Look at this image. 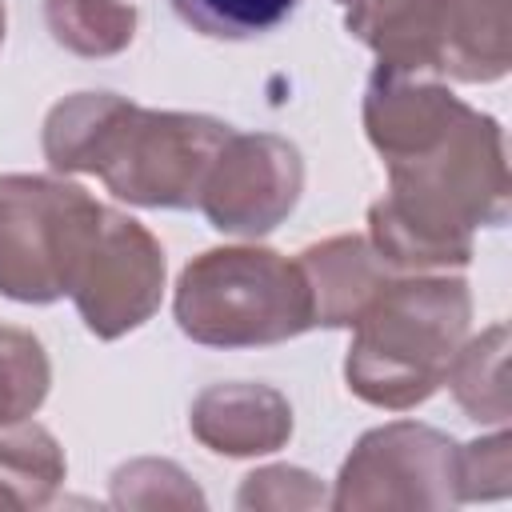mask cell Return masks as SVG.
Here are the masks:
<instances>
[{"label": "cell", "mask_w": 512, "mask_h": 512, "mask_svg": "<svg viewBox=\"0 0 512 512\" xmlns=\"http://www.w3.org/2000/svg\"><path fill=\"white\" fill-rule=\"evenodd\" d=\"M364 132L388 168L368 208V244L396 272L472 264V232L508 220L504 132L436 80L376 68L364 88Z\"/></svg>", "instance_id": "6da1fadb"}, {"label": "cell", "mask_w": 512, "mask_h": 512, "mask_svg": "<svg viewBox=\"0 0 512 512\" xmlns=\"http://www.w3.org/2000/svg\"><path fill=\"white\" fill-rule=\"evenodd\" d=\"M232 124L204 112L140 108L116 92H76L44 120L56 172H88L136 208H196Z\"/></svg>", "instance_id": "7a4b0ae2"}, {"label": "cell", "mask_w": 512, "mask_h": 512, "mask_svg": "<svg viewBox=\"0 0 512 512\" xmlns=\"http://www.w3.org/2000/svg\"><path fill=\"white\" fill-rule=\"evenodd\" d=\"M472 324L464 276L396 272L352 324L344 360L348 392L372 408L408 412L448 376Z\"/></svg>", "instance_id": "3957f363"}, {"label": "cell", "mask_w": 512, "mask_h": 512, "mask_svg": "<svg viewBox=\"0 0 512 512\" xmlns=\"http://www.w3.org/2000/svg\"><path fill=\"white\" fill-rule=\"evenodd\" d=\"M172 312L180 332L204 348H268L316 328L300 264L260 244L192 256L176 280Z\"/></svg>", "instance_id": "277c9868"}, {"label": "cell", "mask_w": 512, "mask_h": 512, "mask_svg": "<svg viewBox=\"0 0 512 512\" xmlns=\"http://www.w3.org/2000/svg\"><path fill=\"white\" fill-rule=\"evenodd\" d=\"M104 204L60 176H0V296L52 304L72 292Z\"/></svg>", "instance_id": "5b68a950"}, {"label": "cell", "mask_w": 512, "mask_h": 512, "mask_svg": "<svg viewBox=\"0 0 512 512\" xmlns=\"http://www.w3.org/2000/svg\"><path fill=\"white\" fill-rule=\"evenodd\" d=\"M456 452L460 444L440 428L416 420H392L356 440L340 464L332 508L376 512V508H452L456 496Z\"/></svg>", "instance_id": "8992f818"}, {"label": "cell", "mask_w": 512, "mask_h": 512, "mask_svg": "<svg viewBox=\"0 0 512 512\" xmlns=\"http://www.w3.org/2000/svg\"><path fill=\"white\" fill-rule=\"evenodd\" d=\"M72 304L96 340H120L148 324L164 296V248L132 216L104 204L92 248L76 272Z\"/></svg>", "instance_id": "52a82bcc"}, {"label": "cell", "mask_w": 512, "mask_h": 512, "mask_svg": "<svg viewBox=\"0 0 512 512\" xmlns=\"http://www.w3.org/2000/svg\"><path fill=\"white\" fill-rule=\"evenodd\" d=\"M304 192L300 148L276 132H236L212 160L200 192V212L224 236H268L280 228Z\"/></svg>", "instance_id": "ba28073f"}, {"label": "cell", "mask_w": 512, "mask_h": 512, "mask_svg": "<svg viewBox=\"0 0 512 512\" xmlns=\"http://www.w3.org/2000/svg\"><path fill=\"white\" fill-rule=\"evenodd\" d=\"M188 428L216 456H268L292 436V404L268 384H208L188 408Z\"/></svg>", "instance_id": "9c48e42d"}, {"label": "cell", "mask_w": 512, "mask_h": 512, "mask_svg": "<svg viewBox=\"0 0 512 512\" xmlns=\"http://www.w3.org/2000/svg\"><path fill=\"white\" fill-rule=\"evenodd\" d=\"M300 272L312 296V320L320 328H352L372 296L396 276L392 264L368 244V236H328L300 252Z\"/></svg>", "instance_id": "30bf717a"}, {"label": "cell", "mask_w": 512, "mask_h": 512, "mask_svg": "<svg viewBox=\"0 0 512 512\" xmlns=\"http://www.w3.org/2000/svg\"><path fill=\"white\" fill-rule=\"evenodd\" d=\"M440 16L444 0H348L344 28L368 44L388 72H440Z\"/></svg>", "instance_id": "8fae6325"}, {"label": "cell", "mask_w": 512, "mask_h": 512, "mask_svg": "<svg viewBox=\"0 0 512 512\" xmlns=\"http://www.w3.org/2000/svg\"><path fill=\"white\" fill-rule=\"evenodd\" d=\"M508 0H444L440 16V72L464 84H492L508 76Z\"/></svg>", "instance_id": "7c38bea8"}, {"label": "cell", "mask_w": 512, "mask_h": 512, "mask_svg": "<svg viewBox=\"0 0 512 512\" xmlns=\"http://www.w3.org/2000/svg\"><path fill=\"white\" fill-rule=\"evenodd\" d=\"M64 448L56 436L28 420L0 428V496L8 508H44L64 484Z\"/></svg>", "instance_id": "4fadbf2b"}, {"label": "cell", "mask_w": 512, "mask_h": 512, "mask_svg": "<svg viewBox=\"0 0 512 512\" xmlns=\"http://www.w3.org/2000/svg\"><path fill=\"white\" fill-rule=\"evenodd\" d=\"M444 384L476 424H508V328L492 324L464 340Z\"/></svg>", "instance_id": "5bb4252c"}, {"label": "cell", "mask_w": 512, "mask_h": 512, "mask_svg": "<svg viewBox=\"0 0 512 512\" xmlns=\"http://www.w3.org/2000/svg\"><path fill=\"white\" fill-rule=\"evenodd\" d=\"M44 20L60 48L104 60L136 40L140 12L128 0H44Z\"/></svg>", "instance_id": "9a60e30c"}, {"label": "cell", "mask_w": 512, "mask_h": 512, "mask_svg": "<svg viewBox=\"0 0 512 512\" xmlns=\"http://www.w3.org/2000/svg\"><path fill=\"white\" fill-rule=\"evenodd\" d=\"M52 384V364L44 344L24 332L0 324V428L36 416Z\"/></svg>", "instance_id": "2e32d148"}, {"label": "cell", "mask_w": 512, "mask_h": 512, "mask_svg": "<svg viewBox=\"0 0 512 512\" xmlns=\"http://www.w3.org/2000/svg\"><path fill=\"white\" fill-rule=\"evenodd\" d=\"M168 4L200 36L252 40V36H268L280 24H288L304 0H168Z\"/></svg>", "instance_id": "e0dca14e"}, {"label": "cell", "mask_w": 512, "mask_h": 512, "mask_svg": "<svg viewBox=\"0 0 512 512\" xmlns=\"http://www.w3.org/2000/svg\"><path fill=\"white\" fill-rule=\"evenodd\" d=\"M108 500L116 508H204V492L172 460H128L112 472Z\"/></svg>", "instance_id": "ac0fdd59"}, {"label": "cell", "mask_w": 512, "mask_h": 512, "mask_svg": "<svg viewBox=\"0 0 512 512\" xmlns=\"http://www.w3.org/2000/svg\"><path fill=\"white\" fill-rule=\"evenodd\" d=\"M236 504L244 512H296V508H320L328 504V492L320 476L292 468V464H268L244 476Z\"/></svg>", "instance_id": "d6986e66"}, {"label": "cell", "mask_w": 512, "mask_h": 512, "mask_svg": "<svg viewBox=\"0 0 512 512\" xmlns=\"http://www.w3.org/2000/svg\"><path fill=\"white\" fill-rule=\"evenodd\" d=\"M512 480V436L508 428L460 444L456 452V496L460 500H504Z\"/></svg>", "instance_id": "ffe728a7"}, {"label": "cell", "mask_w": 512, "mask_h": 512, "mask_svg": "<svg viewBox=\"0 0 512 512\" xmlns=\"http://www.w3.org/2000/svg\"><path fill=\"white\" fill-rule=\"evenodd\" d=\"M4 28H8V16H4V0H0V44H4Z\"/></svg>", "instance_id": "44dd1931"}, {"label": "cell", "mask_w": 512, "mask_h": 512, "mask_svg": "<svg viewBox=\"0 0 512 512\" xmlns=\"http://www.w3.org/2000/svg\"><path fill=\"white\" fill-rule=\"evenodd\" d=\"M0 508H4V496H0Z\"/></svg>", "instance_id": "7402d4cb"}, {"label": "cell", "mask_w": 512, "mask_h": 512, "mask_svg": "<svg viewBox=\"0 0 512 512\" xmlns=\"http://www.w3.org/2000/svg\"><path fill=\"white\" fill-rule=\"evenodd\" d=\"M340 4H348V0H340Z\"/></svg>", "instance_id": "603a6c76"}]
</instances>
